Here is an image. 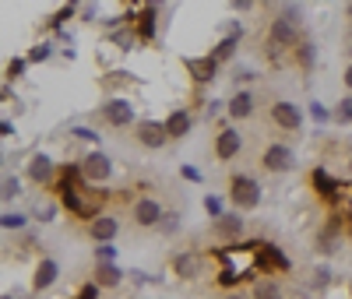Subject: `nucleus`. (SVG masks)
Listing matches in <instances>:
<instances>
[{"label":"nucleus","instance_id":"nucleus-1","mask_svg":"<svg viewBox=\"0 0 352 299\" xmlns=\"http://www.w3.org/2000/svg\"><path fill=\"white\" fill-rule=\"evenodd\" d=\"M56 194H60V204L67 208V212L74 219H85V222H96L102 219V208H106V190L85 184V179H60V187H56Z\"/></svg>","mask_w":352,"mask_h":299},{"label":"nucleus","instance_id":"nucleus-2","mask_svg":"<svg viewBox=\"0 0 352 299\" xmlns=\"http://www.w3.org/2000/svg\"><path fill=\"white\" fill-rule=\"evenodd\" d=\"M257 250H261V243H243V247H226V250H219V261H222V275H219V282L222 285H240L243 278H250L254 272H257Z\"/></svg>","mask_w":352,"mask_h":299},{"label":"nucleus","instance_id":"nucleus-3","mask_svg":"<svg viewBox=\"0 0 352 299\" xmlns=\"http://www.w3.org/2000/svg\"><path fill=\"white\" fill-rule=\"evenodd\" d=\"M303 39H300V25H292V21H285L282 14L272 21V28H268V53L272 56H278L282 49H292L296 53V46H300Z\"/></svg>","mask_w":352,"mask_h":299},{"label":"nucleus","instance_id":"nucleus-4","mask_svg":"<svg viewBox=\"0 0 352 299\" xmlns=\"http://www.w3.org/2000/svg\"><path fill=\"white\" fill-rule=\"evenodd\" d=\"M229 201L240 208V212H254V208L261 204V187H257V179L250 176H232V184H229Z\"/></svg>","mask_w":352,"mask_h":299},{"label":"nucleus","instance_id":"nucleus-5","mask_svg":"<svg viewBox=\"0 0 352 299\" xmlns=\"http://www.w3.org/2000/svg\"><path fill=\"white\" fill-rule=\"evenodd\" d=\"M81 176H85V184H92V187L106 184V179L113 176V162H109V155H102L99 148H96V152H88V155L81 159Z\"/></svg>","mask_w":352,"mask_h":299},{"label":"nucleus","instance_id":"nucleus-6","mask_svg":"<svg viewBox=\"0 0 352 299\" xmlns=\"http://www.w3.org/2000/svg\"><path fill=\"white\" fill-rule=\"evenodd\" d=\"M162 204L155 201V197H138L134 204H131V219L141 225V229H155L159 222H162Z\"/></svg>","mask_w":352,"mask_h":299},{"label":"nucleus","instance_id":"nucleus-7","mask_svg":"<svg viewBox=\"0 0 352 299\" xmlns=\"http://www.w3.org/2000/svg\"><path fill=\"white\" fill-rule=\"evenodd\" d=\"M261 166L268 173H289L292 166H296V155H292L289 144H268L264 155H261Z\"/></svg>","mask_w":352,"mask_h":299},{"label":"nucleus","instance_id":"nucleus-8","mask_svg":"<svg viewBox=\"0 0 352 299\" xmlns=\"http://www.w3.org/2000/svg\"><path fill=\"white\" fill-rule=\"evenodd\" d=\"M212 236L219 239V243H236V239L243 236V219L240 212H226L222 219L212 222Z\"/></svg>","mask_w":352,"mask_h":299},{"label":"nucleus","instance_id":"nucleus-9","mask_svg":"<svg viewBox=\"0 0 352 299\" xmlns=\"http://www.w3.org/2000/svg\"><path fill=\"white\" fill-rule=\"evenodd\" d=\"M102 120H106L109 127H127V124H134V106H131V99H124V96L109 99V102L102 106Z\"/></svg>","mask_w":352,"mask_h":299},{"label":"nucleus","instance_id":"nucleus-10","mask_svg":"<svg viewBox=\"0 0 352 299\" xmlns=\"http://www.w3.org/2000/svg\"><path fill=\"white\" fill-rule=\"evenodd\" d=\"M338 243H342V219H328L324 225L317 229V254L320 257H331L335 250H338Z\"/></svg>","mask_w":352,"mask_h":299},{"label":"nucleus","instance_id":"nucleus-11","mask_svg":"<svg viewBox=\"0 0 352 299\" xmlns=\"http://www.w3.org/2000/svg\"><path fill=\"white\" fill-rule=\"evenodd\" d=\"M28 179H32L36 187H50L53 179H56V162L50 159V155H32L28 159Z\"/></svg>","mask_w":352,"mask_h":299},{"label":"nucleus","instance_id":"nucleus-12","mask_svg":"<svg viewBox=\"0 0 352 299\" xmlns=\"http://www.w3.org/2000/svg\"><path fill=\"white\" fill-rule=\"evenodd\" d=\"M138 141L144 148H166L169 131H166V124H159V120H141L138 124Z\"/></svg>","mask_w":352,"mask_h":299},{"label":"nucleus","instance_id":"nucleus-13","mask_svg":"<svg viewBox=\"0 0 352 299\" xmlns=\"http://www.w3.org/2000/svg\"><path fill=\"white\" fill-rule=\"evenodd\" d=\"M184 67H187V74H190L197 85L215 81V71H219V64H215L212 56H187V60H184Z\"/></svg>","mask_w":352,"mask_h":299},{"label":"nucleus","instance_id":"nucleus-14","mask_svg":"<svg viewBox=\"0 0 352 299\" xmlns=\"http://www.w3.org/2000/svg\"><path fill=\"white\" fill-rule=\"evenodd\" d=\"M272 120H275V124L282 127V131H300V124H303V113L296 109V106H292V102H275L272 106Z\"/></svg>","mask_w":352,"mask_h":299},{"label":"nucleus","instance_id":"nucleus-15","mask_svg":"<svg viewBox=\"0 0 352 299\" xmlns=\"http://www.w3.org/2000/svg\"><path fill=\"white\" fill-rule=\"evenodd\" d=\"M201 267H204L201 254H190V250H187V254H176V257H173V272L180 275L184 282H194V278L201 275Z\"/></svg>","mask_w":352,"mask_h":299},{"label":"nucleus","instance_id":"nucleus-16","mask_svg":"<svg viewBox=\"0 0 352 299\" xmlns=\"http://www.w3.org/2000/svg\"><path fill=\"white\" fill-rule=\"evenodd\" d=\"M257 264L268 267V272H289V257L275 247V243H261L257 250Z\"/></svg>","mask_w":352,"mask_h":299},{"label":"nucleus","instance_id":"nucleus-17","mask_svg":"<svg viewBox=\"0 0 352 299\" xmlns=\"http://www.w3.org/2000/svg\"><path fill=\"white\" fill-rule=\"evenodd\" d=\"M116 232H120V222H116L113 215H102L96 222H88V236H92L96 243H113Z\"/></svg>","mask_w":352,"mask_h":299},{"label":"nucleus","instance_id":"nucleus-18","mask_svg":"<svg viewBox=\"0 0 352 299\" xmlns=\"http://www.w3.org/2000/svg\"><path fill=\"white\" fill-rule=\"evenodd\" d=\"M56 275H60V264H56L53 257H43V261L36 264V275H32V289H36V292L50 289V285L56 282Z\"/></svg>","mask_w":352,"mask_h":299},{"label":"nucleus","instance_id":"nucleus-19","mask_svg":"<svg viewBox=\"0 0 352 299\" xmlns=\"http://www.w3.org/2000/svg\"><path fill=\"white\" fill-rule=\"evenodd\" d=\"M240 148H243V137H240L236 131H222L219 141H215V155H219L222 162H229V159L240 155Z\"/></svg>","mask_w":352,"mask_h":299},{"label":"nucleus","instance_id":"nucleus-20","mask_svg":"<svg viewBox=\"0 0 352 299\" xmlns=\"http://www.w3.org/2000/svg\"><path fill=\"white\" fill-rule=\"evenodd\" d=\"M314 187H317L320 197H328V201H338V194L345 190V184H338L328 169H314Z\"/></svg>","mask_w":352,"mask_h":299},{"label":"nucleus","instance_id":"nucleus-21","mask_svg":"<svg viewBox=\"0 0 352 299\" xmlns=\"http://www.w3.org/2000/svg\"><path fill=\"white\" fill-rule=\"evenodd\" d=\"M190 113L187 109H176V113H169L166 116V131H169V141H176V137H187L190 134Z\"/></svg>","mask_w":352,"mask_h":299},{"label":"nucleus","instance_id":"nucleus-22","mask_svg":"<svg viewBox=\"0 0 352 299\" xmlns=\"http://www.w3.org/2000/svg\"><path fill=\"white\" fill-rule=\"evenodd\" d=\"M92 282L99 285V289H116L124 282V272L116 264H96V275H92Z\"/></svg>","mask_w":352,"mask_h":299},{"label":"nucleus","instance_id":"nucleus-23","mask_svg":"<svg viewBox=\"0 0 352 299\" xmlns=\"http://www.w3.org/2000/svg\"><path fill=\"white\" fill-rule=\"evenodd\" d=\"M250 299H285V292L275 278H257L250 285Z\"/></svg>","mask_w":352,"mask_h":299},{"label":"nucleus","instance_id":"nucleus-24","mask_svg":"<svg viewBox=\"0 0 352 299\" xmlns=\"http://www.w3.org/2000/svg\"><path fill=\"white\" fill-rule=\"evenodd\" d=\"M226 109H229L232 120H247V116L254 113V99H250V92H236V96L226 102Z\"/></svg>","mask_w":352,"mask_h":299},{"label":"nucleus","instance_id":"nucleus-25","mask_svg":"<svg viewBox=\"0 0 352 299\" xmlns=\"http://www.w3.org/2000/svg\"><path fill=\"white\" fill-rule=\"evenodd\" d=\"M155 14H159L155 8H141V18L134 21V25H138V39H141V43H152V39H155Z\"/></svg>","mask_w":352,"mask_h":299},{"label":"nucleus","instance_id":"nucleus-26","mask_svg":"<svg viewBox=\"0 0 352 299\" xmlns=\"http://www.w3.org/2000/svg\"><path fill=\"white\" fill-rule=\"evenodd\" d=\"M292 56H296V64H300V71H303V74H310V71L317 67V46H314L310 39H303Z\"/></svg>","mask_w":352,"mask_h":299},{"label":"nucleus","instance_id":"nucleus-27","mask_svg":"<svg viewBox=\"0 0 352 299\" xmlns=\"http://www.w3.org/2000/svg\"><path fill=\"white\" fill-rule=\"evenodd\" d=\"M310 285H314L317 292H324V296H328V289H331V267H328V264L310 267Z\"/></svg>","mask_w":352,"mask_h":299},{"label":"nucleus","instance_id":"nucleus-28","mask_svg":"<svg viewBox=\"0 0 352 299\" xmlns=\"http://www.w3.org/2000/svg\"><path fill=\"white\" fill-rule=\"evenodd\" d=\"M240 39H243V36H226V39H222V43H219V46H215V49L208 53V56L215 60V64H222V60H229L232 53H236V46H240Z\"/></svg>","mask_w":352,"mask_h":299},{"label":"nucleus","instance_id":"nucleus-29","mask_svg":"<svg viewBox=\"0 0 352 299\" xmlns=\"http://www.w3.org/2000/svg\"><path fill=\"white\" fill-rule=\"evenodd\" d=\"M53 56V43H36L32 49H28V64H46V60Z\"/></svg>","mask_w":352,"mask_h":299},{"label":"nucleus","instance_id":"nucleus-30","mask_svg":"<svg viewBox=\"0 0 352 299\" xmlns=\"http://www.w3.org/2000/svg\"><path fill=\"white\" fill-rule=\"evenodd\" d=\"M131 78L134 74H127V71H109L102 78V88H106V92H113V88H120V85H131Z\"/></svg>","mask_w":352,"mask_h":299},{"label":"nucleus","instance_id":"nucleus-31","mask_svg":"<svg viewBox=\"0 0 352 299\" xmlns=\"http://www.w3.org/2000/svg\"><path fill=\"white\" fill-rule=\"evenodd\" d=\"M162 236H176V229H180V212H166L162 215V222L155 225Z\"/></svg>","mask_w":352,"mask_h":299},{"label":"nucleus","instance_id":"nucleus-32","mask_svg":"<svg viewBox=\"0 0 352 299\" xmlns=\"http://www.w3.org/2000/svg\"><path fill=\"white\" fill-rule=\"evenodd\" d=\"M109 43H113V46H120V49H131V46H134L131 25H127V28H116V32H109Z\"/></svg>","mask_w":352,"mask_h":299},{"label":"nucleus","instance_id":"nucleus-33","mask_svg":"<svg viewBox=\"0 0 352 299\" xmlns=\"http://www.w3.org/2000/svg\"><path fill=\"white\" fill-rule=\"evenodd\" d=\"M18 194H21V179H18V176H4V184H0V197L14 201Z\"/></svg>","mask_w":352,"mask_h":299},{"label":"nucleus","instance_id":"nucleus-34","mask_svg":"<svg viewBox=\"0 0 352 299\" xmlns=\"http://www.w3.org/2000/svg\"><path fill=\"white\" fill-rule=\"evenodd\" d=\"M56 212H60V204H56V201H39L36 204V219H43V222H53Z\"/></svg>","mask_w":352,"mask_h":299},{"label":"nucleus","instance_id":"nucleus-35","mask_svg":"<svg viewBox=\"0 0 352 299\" xmlns=\"http://www.w3.org/2000/svg\"><path fill=\"white\" fill-rule=\"evenodd\" d=\"M204 212H208V215H212V222H215V219H222V215H226V208H222V201H219V197H212V194H208V197H204Z\"/></svg>","mask_w":352,"mask_h":299},{"label":"nucleus","instance_id":"nucleus-36","mask_svg":"<svg viewBox=\"0 0 352 299\" xmlns=\"http://www.w3.org/2000/svg\"><path fill=\"white\" fill-rule=\"evenodd\" d=\"M113 257H116V247H109V243L96 247V264H113Z\"/></svg>","mask_w":352,"mask_h":299},{"label":"nucleus","instance_id":"nucleus-37","mask_svg":"<svg viewBox=\"0 0 352 299\" xmlns=\"http://www.w3.org/2000/svg\"><path fill=\"white\" fill-rule=\"evenodd\" d=\"M74 14H78V8H71V4H67V8H60V11H56V14L50 18V25H53V28H60V25H64L67 18H74Z\"/></svg>","mask_w":352,"mask_h":299},{"label":"nucleus","instance_id":"nucleus-38","mask_svg":"<svg viewBox=\"0 0 352 299\" xmlns=\"http://www.w3.org/2000/svg\"><path fill=\"white\" fill-rule=\"evenodd\" d=\"M0 225H4V229H21V225H25V215H18V212H4Z\"/></svg>","mask_w":352,"mask_h":299},{"label":"nucleus","instance_id":"nucleus-39","mask_svg":"<svg viewBox=\"0 0 352 299\" xmlns=\"http://www.w3.org/2000/svg\"><path fill=\"white\" fill-rule=\"evenodd\" d=\"M71 134H74L78 141H92V144H99V134H96L92 127H71Z\"/></svg>","mask_w":352,"mask_h":299},{"label":"nucleus","instance_id":"nucleus-40","mask_svg":"<svg viewBox=\"0 0 352 299\" xmlns=\"http://www.w3.org/2000/svg\"><path fill=\"white\" fill-rule=\"evenodd\" d=\"M338 120H342V124H352V96H345L338 102Z\"/></svg>","mask_w":352,"mask_h":299},{"label":"nucleus","instance_id":"nucleus-41","mask_svg":"<svg viewBox=\"0 0 352 299\" xmlns=\"http://www.w3.org/2000/svg\"><path fill=\"white\" fill-rule=\"evenodd\" d=\"M310 116L317 120V124H328V116H331V113H328L324 106H320V102H310Z\"/></svg>","mask_w":352,"mask_h":299},{"label":"nucleus","instance_id":"nucleus-42","mask_svg":"<svg viewBox=\"0 0 352 299\" xmlns=\"http://www.w3.org/2000/svg\"><path fill=\"white\" fill-rule=\"evenodd\" d=\"M25 67H28V60H11V64H8V78H21Z\"/></svg>","mask_w":352,"mask_h":299},{"label":"nucleus","instance_id":"nucleus-43","mask_svg":"<svg viewBox=\"0 0 352 299\" xmlns=\"http://www.w3.org/2000/svg\"><path fill=\"white\" fill-rule=\"evenodd\" d=\"M324 299H352V285H338V289H331Z\"/></svg>","mask_w":352,"mask_h":299},{"label":"nucleus","instance_id":"nucleus-44","mask_svg":"<svg viewBox=\"0 0 352 299\" xmlns=\"http://www.w3.org/2000/svg\"><path fill=\"white\" fill-rule=\"evenodd\" d=\"M78 299H99V285L92 282V285H85L81 292H78Z\"/></svg>","mask_w":352,"mask_h":299},{"label":"nucleus","instance_id":"nucleus-45","mask_svg":"<svg viewBox=\"0 0 352 299\" xmlns=\"http://www.w3.org/2000/svg\"><path fill=\"white\" fill-rule=\"evenodd\" d=\"M232 81H236V85H243V81H254V71H250V67H240L236 74H232Z\"/></svg>","mask_w":352,"mask_h":299},{"label":"nucleus","instance_id":"nucleus-46","mask_svg":"<svg viewBox=\"0 0 352 299\" xmlns=\"http://www.w3.org/2000/svg\"><path fill=\"white\" fill-rule=\"evenodd\" d=\"M180 173H184V179H194V184H197V179H201V173H197L194 166H180Z\"/></svg>","mask_w":352,"mask_h":299},{"label":"nucleus","instance_id":"nucleus-47","mask_svg":"<svg viewBox=\"0 0 352 299\" xmlns=\"http://www.w3.org/2000/svg\"><path fill=\"white\" fill-rule=\"evenodd\" d=\"M226 102H219V99H212V102H204V113H208V116H215L219 109H222Z\"/></svg>","mask_w":352,"mask_h":299},{"label":"nucleus","instance_id":"nucleus-48","mask_svg":"<svg viewBox=\"0 0 352 299\" xmlns=\"http://www.w3.org/2000/svg\"><path fill=\"white\" fill-rule=\"evenodd\" d=\"M222 299H250V292H243V289H232V292H226Z\"/></svg>","mask_w":352,"mask_h":299},{"label":"nucleus","instance_id":"nucleus-49","mask_svg":"<svg viewBox=\"0 0 352 299\" xmlns=\"http://www.w3.org/2000/svg\"><path fill=\"white\" fill-rule=\"evenodd\" d=\"M0 134H4V137H11V134H14V127H11V120H4V124H0Z\"/></svg>","mask_w":352,"mask_h":299},{"label":"nucleus","instance_id":"nucleus-50","mask_svg":"<svg viewBox=\"0 0 352 299\" xmlns=\"http://www.w3.org/2000/svg\"><path fill=\"white\" fill-rule=\"evenodd\" d=\"M345 85H349V92H352V64L345 67Z\"/></svg>","mask_w":352,"mask_h":299},{"label":"nucleus","instance_id":"nucleus-51","mask_svg":"<svg viewBox=\"0 0 352 299\" xmlns=\"http://www.w3.org/2000/svg\"><path fill=\"white\" fill-rule=\"evenodd\" d=\"M345 14H349V21H352V4H349V8H345Z\"/></svg>","mask_w":352,"mask_h":299},{"label":"nucleus","instance_id":"nucleus-52","mask_svg":"<svg viewBox=\"0 0 352 299\" xmlns=\"http://www.w3.org/2000/svg\"><path fill=\"white\" fill-rule=\"evenodd\" d=\"M0 299H14V296H11V292H4V296H0Z\"/></svg>","mask_w":352,"mask_h":299},{"label":"nucleus","instance_id":"nucleus-53","mask_svg":"<svg viewBox=\"0 0 352 299\" xmlns=\"http://www.w3.org/2000/svg\"><path fill=\"white\" fill-rule=\"evenodd\" d=\"M349 169H352V162H349Z\"/></svg>","mask_w":352,"mask_h":299}]
</instances>
